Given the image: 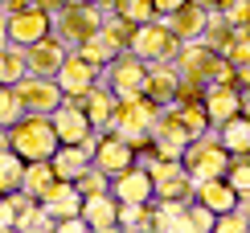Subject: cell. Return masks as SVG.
Segmentation results:
<instances>
[{"label":"cell","instance_id":"d590c367","mask_svg":"<svg viewBox=\"0 0 250 233\" xmlns=\"http://www.w3.org/2000/svg\"><path fill=\"white\" fill-rule=\"evenodd\" d=\"M74 184L82 188V196H99V193H111V176L103 172V168H95V164H90L86 172H82V176L74 180Z\"/></svg>","mask_w":250,"mask_h":233},{"label":"cell","instance_id":"7402d4cb","mask_svg":"<svg viewBox=\"0 0 250 233\" xmlns=\"http://www.w3.org/2000/svg\"><path fill=\"white\" fill-rule=\"evenodd\" d=\"M82 217L90 221V229H95V233H111V229H119V196H115V193L86 196V200H82Z\"/></svg>","mask_w":250,"mask_h":233},{"label":"cell","instance_id":"277c9868","mask_svg":"<svg viewBox=\"0 0 250 233\" xmlns=\"http://www.w3.org/2000/svg\"><path fill=\"white\" fill-rule=\"evenodd\" d=\"M156 115H160V107H156L148 94H135V98H119L111 131H115V135H123V139H127V143H135V147H144V143L152 139V123H156Z\"/></svg>","mask_w":250,"mask_h":233},{"label":"cell","instance_id":"5bb4252c","mask_svg":"<svg viewBox=\"0 0 250 233\" xmlns=\"http://www.w3.org/2000/svg\"><path fill=\"white\" fill-rule=\"evenodd\" d=\"M66 54H70V45H66L58 33H49V37L33 41V45H25V66H29V74L58 78V70H62V61H66Z\"/></svg>","mask_w":250,"mask_h":233},{"label":"cell","instance_id":"ba28073f","mask_svg":"<svg viewBox=\"0 0 250 233\" xmlns=\"http://www.w3.org/2000/svg\"><path fill=\"white\" fill-rule=\"evenodd\" d=\"M131 49H135V58H144V61H176V54H181V37L168 29V20L156 17V20L135 25Z\"/></svg>","mask_w":250,"mask_h":233},{"label":"cell","instance_id":"e575fe53","mask_svg":"<svg viewBox=\"0 0 250 233\" xmlns=\"http://www.w3.org/2000/svg\"><path fill=\"white\" fill-rule=\"evenodd\" d=\"M111 13L127 17V20H135V25H144V20H156V17H160V13H156V0H119Z\"/></svg>","mask_w":250,"mask_h":233},{"label":"cell","instance_id":"8992f818","mask_svg":"<svg viewBox=\"0 0 250 233\" xmlns=\"http://www.w3.org/2000/svg\"><path fill=\"white\" fill-rule=\"evenodd\" d=\"M185 168H189L193 180H213V176H226L230 172V152L222 147L217 131H205L185 147Z\"/></svg>","mask_w":250,"mask_h":233},{"label":"cell","instance_id":"4316f807","mask_svg":"<svg viewBox=\"0 0 250 233\" xmlns=\"http://www.w3.org/2000/svg\"><path fill=\"white\" fill-rule=\"evenodd\" d=\"M54 180H58V172H54L49 160H25V180H21V188H25L29 196L41 200L49 188H54Z\"/></svg>","mask_w":250,"mask_h":233},{"label":"cell","instance_id":"f6af8a7d","mask_svg":"<svg viewBox=\"0 0 250 233\" xmlns=\"http://www.w3.org/2000/svg\"><path fill=\"white\" fill-rule=\"evenodd\" d=\"M238 213L250 221V193H238Z\"/></svg>","mask_w":250,"mask_h":233},{"label":"cell","instance_id":"4dcf8cb0","mask_svg":"<svg viewBox=\"0 0 250 233\" xmlns=\"http://www.w3.org/2000/svg\"><path fill=\"white\" fill-rule=\"evenodd\" d=\"M29 74L25 66V49L21 45H8V49H0V86H13V82H21Z\"/></svg>","mask_w":250,"mask_h":233},{"label":"cell","instance_id":"836d02e7","mask_svg":"<svg viewBox=\"0 0 250 233\" xmlns=\"http://www.w3.org/2000/svg\"><path fill=\"white\" fill-rule=\"evenodd\" d=\"M103 33H107L111 41H115L119 49H131V37H135V20L119 17V13H107V20H103Z\"/></svg>","mask_w":250,"mask_h":233},{"label":"cell","instance_id":"603a6c76","mask_svg":"<svg viewBox=\"0 0 250 233\" xmlns=\"http://www.w3.org/2000/svg\"><path fill=\"white\" fill-rule=\"evenodd\" d=\"M49 164H54L58 180H78L95 160H90V152H86L82 143H58V152L49 155Z\"/></svg>","mask_w":250,"mask_h":233},{"label":"cell","instance_id":"9c48e42d","mask_svg":"<svg viewBox=\"0 0 250 233\" xmlns=\"http://www.w3.org/2000/svg\"><path fill=\"white\" fill-rule=\"evenodd\" d=\"M189 143H193V131L185 127L181 111L160 107V115H156V123H152V147L160 155H168V160H185V147Z\"/></svg>","mask_w":250,"mask_h":233},{"label":"cell","instance_id":"9a60e30c","mask_svg":"<svg viewBox=\"0 0 250 233\" xmlns=\"http://www.w3.org/2000/svg\"><path fill=\"white\" fill-rule=\"evenodd\" d=\"M201 102H205V111H209V123H213V131L222 123H230L234 115H242V90L230 86V82H209L201 94Z\"/></svg>","mask_w":250,"mask_h":233},{"label":"cell","instance_id":"7dc6e473","mask_svg":"<svg viewBox=\"0 0 250 233\" xmlns=\"http://www.w3.org/2000/svg\"><path fill=\"white\" fill-rule=\"evenodd\" d=\"M33 4H37V8H45V13H58L62 0H33Z\"/></svg>","mask_w":250,"mask_h":233},{"label":"cell","instance_id":"f35d334b","mask_svg":"<svg viewBox=\"0 0 250 233\" xmlns=\"http://www.w3.org/2000/svg\"><path fill=\"white\" fill-rule=\"evenodd\" d=\"M246 229H250V221L238 213V205H234V209H226V213H217L213 233H246Z\"/></svg>","mask_w":250,"mask_h":233},{"label":"cell","instance_id":"f1b7e54d","mask_svg":"<svg viewBox=\"0 0 250 233\" xmlns=\"http://www.w3.org/2000/svg\"><path fill=\"white\" fill-rule=\"evenodd\" d=\"M119 229H127V233H148V229H156L152 200H148V205H135V200H119Z\"/></svg>","mask_w":250,"mask_h":233},{"label":"cell","instance_id":"d6986e66","mask_svg":"<svg viewBox=\"0 0 250 233\" xmlns=\"http://www.w3.org/2000/svg\"><path fill=\"white\" fill-rule=\"evenodd\" d=\"M82 107H86V115H90V127H95L99 135H107L111 131V123H115V107H119V94L107 86V82H95V90L82 98Z\"/></svg>","mask_w":250,"mask_h":233},{"label":"cell","instance_id":"30bf717a","mask_svg":"<svg viewBox=\"0 0 250 233\" xmlns=\"http://www.w3.org/2000/svg\"><path fill=\"white\" fill-rule=\"evenodd\" d=\"M99 78H103V70L95 66V61H86L78 49H70L66 61H62V70H58V86H62V94H66L70 102H82L90 90H95Z\"/></svg>","mask_w":250,"mask_h":233},{"label":"cell","instance_id":"44dd1931","mask_svg":"<svg viewBox=\"0 0 250 233\" xmlns=\"http://www.w3.org/2000/svg\"><path fill=\"white\" fill-rule=\"evenodd\" d=\"M160 20H168V29H172L181 41H201L205 20H209V8H201L197 0H185L181 8H172V13L160 17Z\"/></svg>","mask_w":250,"mask_h":233},{"label":"cell","instance_id":"4fadbf2b","mask_svg":"<svg viewBox=\"0 0 250 233\" xmlns=\"http://www.w3.org/2000/svg\"><path fill=\"white\" fill-rule=\"evenodd\" d=\"M140 147L127 143L123 135L115 131H107V135H99V147H95V168H103L107 176H119V172H127L131 164H140Z\"/></svg>","mask_w":250,"mask_h":233},{"label":"cell","instance_id":"e0dca14e","mask_svg":"<svg viewBox=\"0 0 250 233\" xmlns=\"http://www.w3.org/2000/svg\"><path fill=\"white\" fill-rule=\"evenodd\" d=\"M111 193H115L119 200H135V205H148V200H156V184H152V172L144 164H131L127 172L111 176Z\"/></svg>","mask_w":250,"mask_h":233},{"label":"cell","instance_id":"7a4b0ae2","mask_svg":"<svg viewBox=\"0 0 250 233\" xmlns=\"http://www.w3.org/2000/svg\"><path fill=\"white\" fill-rule=\"evenodd\" d=\"M8 135H13V152L21 160H49L62 143L49 115H25L21 123L8 127Z\"/></svg>","mask_w":250,"mask_h":233},{"label":"cell","instance_id":"ffe728a7","mask_svg":"<svg viewBox=\"0 0 250 233\" xmlns=\"http://www.w3.org/2000/svg\"><path fill=\"white\" fill-rule=\"evenodd\" d=\"M82 188L74 184V180H54V188H49L45 196H41V205H45V213L62 221V217H78L82 213Z\"/></svg>","mask_w":250,"mask_h":233},{"label":"cell","instance_id":"484cf974","mask_svg":"<svg viewBox=\"0 0 250 233\" xmlns=\"http://www.w3.org/2000/svg\"><path fill=\"white\" fill-rule=\"evenodd\" d=\"M152 217L160 233H189V200H160Z\"/></svg>","mask_w":250,"mask_h":233},{"label":"cell","instance_id":"f5cc1de1","mask_svg":"<svg viewBox=\"0 0 250 233\" xmlns=\"http://www.w3.org/2000/svg\"><path fill=\"white\" fill-rule=\"evenodd\" d=\"M62 4H86V0H62Z\"/></svg>","mask_w":250,"mask_h":233},{"label":"cell","instance_id":"7c38bea8","mask_svg":"<svg viewBox=\"0 0 250 233\" xmlns=\"http://www.w3.org/2000/svg\"><path fill=\"white\" fill-rule=\"evenodd\" d=\"M17 94H21V102H25L29 115H54L62 102H66L58 78H41V74H25V78L17 82Z\"/></svg>","mask_w":250,"mask_h":233},{"label":"cell","instance_id":"6da1fadb","mask_svg":"<svg viewBox=\"0 0 250 233\" xmlns=\"http://www.w3.org/2000/svg\"><path fill=\"white\" fill-rule=\"evenodd\" d=\"M176 70H181V78H193V82H201V86H209V82H230V86H238V70L226 61V54H217L205 41H181Z\"/></svg>","mask_w":250,"mask_h":233},{"label":"cell","instance_id":"d4e9b609","mask_svg":"<svg viewBox=\"0 0 250 233\" xmlns=\"http://www.w3.org/2000/svg\"><path fill=\"white\" fill-rule=\"evenodd\" d=\"M238 37H242V33H238V25L222 13V8H217V13H209V20H205V33H201L205 45H213L217 54H226V49H230Z\"/></svg>","mask_w":250,"mask_h":233},{"label":"cell","instance_id":"681fc988","mask_svg":"<svg viewBox=\"0 0 250 233\" xmlns=\"http://www.w3.org/2000/svg\"><path fill=\"white\" fill-rule=\"evenodd\" d=\"M242 115H246V119H250V86L242 90Z\"/></svg>","mask_w":250,"mask_h":233},{"label":"cell","instance_id":"ab89813d","mask_svg":"<svg viewBox=\"0 0 250 233\" xmlns=\"http://www.w3.org/2000/svg\"><path fill=\"white\" fill-rule=\"evenodd\" d=\"M226 61H230V66H246L250 61V37H238L230 49H226Z\"/></svg>","mask_w":250,"mask_h":233},{"label":"cell","instance_id":"2e32d148","mask_svg":"<svg viewBox=\"0 0 250 233\" xmlns=\"http://www.w3.org/2000/svg\"><path fill=\"white\" fill-rule=\"evenodd\" d=\"M148 98L156 107H172L176 94H181V70L176 61H148Z\"/></svg>","mask_w":250,"mask_h":233},{"label":"cell","instance_id":"7bdbcfd3","mask_svg":"<svg viewBox=\"0 0 250 233\" xmlns=\"http://www.w3.org/2000/svg\"><path fill=\"white\" fill-rule=\"evenodd\" d=\"M181 4H185V0H156V13H160V17H168L172 8H181Z\"/></svg>","mask_w":250,"mask_h":233},{"label":"cell","instance_id":"1f68e13d","mask_svg":"<svg viewBox=\"0 0 250 233\" xmlns=\"http://www.w3.org/2000/svg\"><path fill=\"white\" fill-rule=\"evenodd\" d=\"M21 180H25V160H21L13 147H8V152L0 155V193H4V196H8V193H17Z\"/></svg>","mask_w":250,"mask_h":233},{"label":"cell","instance_id":"bcb514c9","mask_svg":"<svg viewBox=\"0 0 250 233\" xmlns=\"http://www.w3.org/2000/svg\"><path fill=\"white\" fill-rule=\"evenodd\" d=\"M8 147H13V135H8V127H0V155H4Z\"/></svg>","mask_w":250,"mask_h":233},{"label":"cell","instance_id":"8d00e7d4","mask_svg":"<svg viewBox=\"0 0 250 233\" xmlns=\"http://www.w3.org/2000/svg\"><path fill=\"white\" fill-rule=\"evenodd\" d=\"M213 225H217V213L193 196L189 200V233H213Z\"/></svg>","mask_w":250,"mask_h":233},{"label":"cell","instance_id":"52a82bcc","mask_svg":"<svg viewBox=\"0 0 250 233\" xmlns=\"http://www.w3.org/2000/svg\"><path fill=\"white\" fill-rule=\"evenodd\" d=\"M103 82H107L119 98H135V94L148 90V61L135 58V49H123V54H115L103 66Z\"/></svg>","mask_w":250,"mask_h":233},{"label":"cell","instance_id":"ee69618b","mask_svg":"<svg viewBox=\"0 0 250 233\" xmlns=\"http://www.w3.org/2000/svg\"><path fill=\"white\" fill-rule=\"evenodd\" d=\"M234 70H238V86L246 90L250 86V61H246V66H234Z\"/></svg>","mask_w":250,"mask_h":233},{"label":"cell","instance_id":"b9f144b4","mask_svg":"<svg viewBox=\"0 0 250 233\" xmlns=\"http://www.w3.org/2000/svg\"><path fill=\"white\" fill-rule=\"evenodd\" d=\"M33 0H0V13H17V8H29Z\"/></svg>","mask_w":250,"mask_h":233},{"label":"cell","instance_id":"f907efd6","mask_svg":"<svg viewBox=\"0 0 250 233\" xmlns=\"http://www.w3.org/2000/svg\"><path fill=\"white\" fill-rule=\"evenodd\" d=\"M95 4L103 8V13H111V8H115V4H119V0H95Z\"/></svg>","mask_w":250,"mask_h":233},{"label":"cell","instance_id":"816d5d0a","mask_svg":"<svg viewBox=\"0 0 250 233\" xmlns=\"http://www.w3.org/2000/svg\"><path fill=\"white\" fill-rule=\"evenodd\" d=\"M238 33H242V37H250V17L242 20V25H238Z\"/></svg>","mask_w":250,"mask_h":233},{"label":"cell","instance_id":"d6a6232c","mask_svg":"<svg viewBox=\"0 0 250 233\" xmlns=\"http://www.w3.org/2000/svg\"><path fill=\"white\" fill-rule=\"evenodd\" d=\"M25 102H21V94H17V82L13 86H0V127H13L25 119Z\"/></svg>","mask_w":250,"mask_h":233},{"label":"cell","instance_id":"3957f363","mask_svg":"<svg viewBox=\"0 0 250 233\" xmlns=\"http://www.w3.org/2000/svg\"><path fill=\"white\" fill-rule=\"evenodd\" d=\"M140 164L152 172V184H156V200H193V188L197 180L189 176L185 160H168V155H140Z\"/></svg>","mask_w":250,"mask_h":233},{"label":"cell","instance_id":"c3c4849f","mask_svg":"<svg viewBox=\"0 0 250 233\" xmlns=\"http://www.w3.org/2000/svg\"><path fill=\"white\" fill-rule=\"evenodd\" d=\"M197 4H201V8H209V13H217V8H222V0H197Z\"/></svg>","mask_w":250,"mask_h":233},{"label":"cell","instance_id":"8fae6325","mask_svg":"<svg viewBox=\"0 0 250 233\" xmlns=\"http://www.w3.org/2000/svg\"><path fill=\"white\" fill-rule=\"evenodd\" d=\"M4 29L8 37H13V45H33V41L49 37L54 33V13H45V8L29 4V8H17V13H4Z\"/></svg>","mask_w":250,"mask_h":233},{"label":"cell","instance_id":"cb8c5ba5","mask_svg":"<svg viewBox=\"0 0 250 233\" xmlns=\"http://www.w3.org/2000/svg\"><path fill=\"white\" fill-rule=\"evenodd\" d=\"M193 196L201 200V205H209L213 213H226V209H234V205H238V188H234L226 176H213V180H197Z\"/></svg>","mask_w":250,"mask_h":233},{"label":"cell","instance_id":"f546056e","mask_svg":"<svg viewBox=\"0 0 250 233\" xmlns=\"http://www.w3.org/2000/svg\"><path fill=\"white\" fill-rule=\"evenodd\" d=\"M78 54L86 58V61H95V66L103 70V66H107V61L115 58V54H123V49H119L115 41H111V37H107V33H103V29H99L95 37H86V41H82V45H78Z\"/></svg>","mask_w":250,"mask_h":233},{"label":"cell","instance_id":"83f0119b","mask_svg":"<svg viewBox=\"0 0 250 233\" xmlns=\"http://www.w3.org/2000/svg\"><path fill=\"white\" fill-rule=\"evenodd\" d=\"M217 139H222V147L230 155H246L250 152V119L246 115H234L230 123L217 127Z\"/></svg>","mask_w":250,"mask_h":233},{"label":"cell","instance_id":"ac0fdd59","mask_svg":"<svg viewBox=\"0 0 250 233\" xmlns=\"http://www.w3.org/2000/svg\"><path fill=\"white\" fill-rule=\"evenodd\" d=\"M49 119H54V131H58V139H62V143H82L90 131H95V127H90L86 107H82V102H70V98L62 102V107L49 115Z\"/></svg>","mask_w":250,"mask_h":233},{"label":"cell","instance_id":"5b68a950","mask_svg":"<svg viewBox=\"0 0 250 233\" xmlns=\"http://www.w3.org/2000/svg\"><path fill=\"white\" fill-rule=\"evenodd\" d=\"M103 20H107V13H103L95 0H86V4H62L54 13V33L66 41L70 49H78L86 37H95L103 29Z\"/></svg>","mask_w":250,"mask_h":233},{"label":"cell","instance_id":"74e56055","mask_svg":"<svg viewBox=\"0 0 250 233\" xmlns=\"http://www.w3.org/2000/svg\"><path fill=\"white\" fill-rule=\"evenodd\" d=\"M226 180H230L238 193H250V152L246 155H230V172H226Z\"/></svg>","mask_w":250,"mask_h":233},{"label":"cell","instance_id":"60d3db41","mask_svg":"<svg viewBox=\"0 0 250 233\" xmlns=\"http://www.w3.org/2000/svg\"><path fill=\"white\" fill-rule=\"evenodd\" d=\"M8 229H17V209L8 196H0V233H8Z\"/></svg>","mask_w":250,"mask_h":233}]
</instances>
